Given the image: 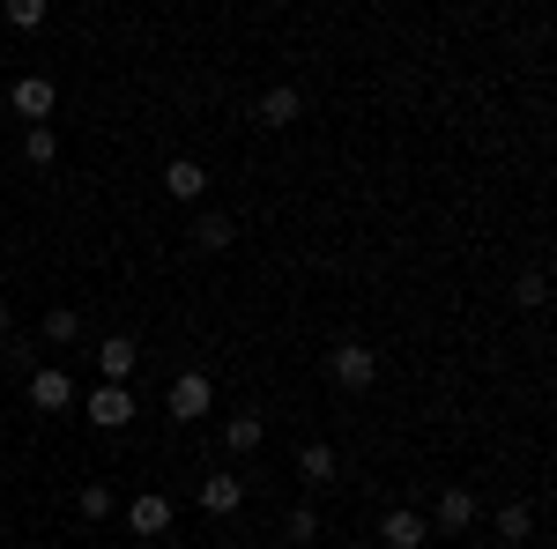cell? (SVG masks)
Instances as JSON below:
<instances>
[{"instance_id":"20","label":"cell","mask_w":557,"mask_h":549,"mask_svg":"<svg viewBox=\"0 0 557 549\" xmlns=\"http://www.w3.org/2000/svg\"><path fill=\"white\" fill-rule=\"evenodd\" d=\"M513 297H520V304H528V312H535V304H543V297H550V283H543V275H535V267H528V275H520V283H513Z\"/></svg>"},{"instance_id":"4","label":"cell","mask_w":557,"mask_h":549,"mask_svg":"<svg viewBox=\"0 0 557 549\" xmlns=\"http://www.w3.org/2000/svg\"><path fill=\"white\" fill-rule=\"evenodd\" d=\"M89 423H97V431H127L134 423L127 386H97V394H89Z\"/></svg>"},{"instance_id":"21","label":"cell","mask_w":557,"mask_h":549,"mask_svg":"<svg viewBox=\"0 0 557 549\" xmlns=\"http://www.w3.org/2000/svg\"><path fill=\"white\" fill-rule=\"evenodd\" d=\"M75 506H83V520H104V512H112V490H104V483H89Z\"/></svg>"},{"instance_id":"10","label":"cell","mask_w":557,"mask_h":549,"mask_svg":"<svg viewBox=\"0 0 557 549\" xmlns=\"http://www.w3.org/2000/svg\"><path fill=\"white\" fill-rule=\"evenodd\" d=\"M298 112H305V97H298V89H290V83H275V89H268V97H260V120H268V127H290Z\"/></svg>"},{"instance_id":"14","label":"cell","mask_w":557,"mask_h":549,"mask_svg":"<svg viewBox=\"0 0 557 549\" xmlns=\"http://www.w3.org/2000/svg\"><path fill=\"white\" fill-rule=\"evenodd\" d=\"M438 527H446V535L475 527V498H469V490H446V498H438Z\"/></svg>"},{"instance_id":"3","label":"cell","mask_w":557,"mask_h":549,"mask_svg":"<svg viewBox=\"0 0 557 549\" xmlns=\"http://www.w3.org/2000/svg\"><path fill=\"white\" fill-rule=\"evenodd\" d=\"M8 97H15V112H23L30 127H45V120H52V104H60V89L45 83V75H23V83L8 89Z\"/></svg>"},{"instance_id":"23","label":"cell","mask_w":557,"mask_h":549,"mask_svg":"<svg viewBox=\"0 0 557 549\" xmlns=\"http://www.w3.org/2000/svg\"><path fill=\"white\" fill-rule=\"evenodd\" d=\"M0 335H8V304H0Z\"/></svg>"},{"instance_id":"1","label":"cell","mask_w":557,"mask_h":549,"mask_svg":"<svg viewBox=\"0 0 557 549\" xmlns=\"http://www.w3.org/2000/svg\"><path fill=\"white\" fill-rule=\"evenodd\" d=\"M327 372H335V386H349V394H364V386L380 379V357H372L364 341H343V349L327 357Z\"/></svg>"},{"instance_id":"8","label":"cell","mask_w":557,"mask_h":549,"mask_svg":"<svg viewBox=\"0 0 557 549\" xmlns=\"http://www.w3.org/2000/svg\"><path fill=\"white\" fill-rule=\"evenodd\" d=\"M201 186H209V171L194 164V157H172V164H164V194H178V201H201Z\"/></svg>"},{"instance_id":"19","label":"cell","mask_w":557,"mask_h":549,"mask_svg":"<svg viewBox=\"0 0 557 549\" xmlns=\"http://www.w3.org/2000/svg\"><path fill=\"white\" fill-rule=\"evenodd\" d=\"M283 535H290V542H312V535H320V512H312V506H290Z\"/></svg>"},{"instance_id":"18","label":"cell","mask_w":557,"mask_h":549,"mask_svg":"<svg viewBox=\"0 0 557 549\" xmlns=\"http://www.w3.org/2000/svg\"><path fill=\"white\" fill-rule=\"evenodd\" d=\"M528 527H535V512H528V506H506V512H498V535H506V549H520V535H528Z\"/></svg>"},{"instance_id":"2","label":"cell","mask_w":557,"mask_h":549,"mask_svg":"<svg viewBox=\"0 0 557 549\" xmlns=\"http://www.w3.org/2000/svg\"><path fill=\"white\" fill-rule=\"evenodd\" d=\"M209 409H215L209 372H178V379H172V416H178V423H201Z\"/></svg>"},{"instance_id":"15","label":"cell","mask_w":557,"mask_h":549,"mask_svg":"<svg viewBox=\"0 0 557 549\" xmlns=\"http://www.w3.org/2000/svg\"><path fill=\"white\" fill-rule=\"evenodd\" d=\"M186 238H194L201 253H223V246H231V215H201V223H194Z\"/></svg>"},{"instance_id":"11","label":"cell","mask_w":557,"mask_h":549,"mask_svg":"<svg viewBox=\"0 0 557 549\" xmlns=\"http://www.w3.org/2000/svg\"><path fill=\"white\" fill-rule=\"evenodd\" d=\"M260 438H268V423H260V409H246V416H231V423H223V446H231V453H253Z\"/></svg>"},{"instance_id":"6","label":"cell","mask_w":557,"mask_h":549,"mask_svg":"<svg viewBox=\"0 0 557 549\" xmlns=\"http://www.w3.org/2000/svg\"><path fill=\"white\" fill-rule=\"evenodd\" d=\"M67 401H75V379H67V372H52V364H45V372H30V409H45V416H52V409H67Z\"/></svg>"},{"instance_id":"16","label":"cell","mask_w":557,"mask_h":549,"mask_svg":"<svg viewBox=\"0 0 557 549\" xmlns=\"http://www.w3.org/2000/svg\"><path fill=\"white\" fill-rule=\"evenodd\" d=\"M23 157H30V164H52V157H60V134H52V127H30V134H23Z\"/></svg>"},{"instance_id":"13","label":"cell","mask_w":557,"mask_h":549,"mask_svg":"<svg viewBox=\"0 0 557 549\" xmlns=\"http://www.w3.org/2000/svg\"><path fill=\"white\" fill-rule=\"evenodd\" d=\"M380 535H386L394 549H424V535H431V527L417 520V512H386V527H380Z\"/></svg>"},{"instance_id":"9","label":"cell","mask_w":557,"mask_h":549,"mask_svg":"<svg viewBox=\"0 0 557 549\" xmlns=\"http://www.w3.org/2000/svg\"><path fill=\"white\" fill-rule=\"evenodd\" d=\"M238 506H246V483H238V475H209V483H201V512L223 520V512H238Z\"/></svg>"},{"instance_id":"7","label":"cell","mask_w":557,"mask_h":549,"mask_svg":"<svg viewBox=\"0 0 557 549\" xmlns=\"http://www.w3.org/2000/svg\"><path fill=\"white\" fill-rule=\"evenodd\" d=\"M127 527H134V535H164V527H172V498H164V490L134 498V506H127Z\"/></svg>"},{"instance_id":"5","label":"cell","mask_w":557,"mask_h":549,"mask_svg":"<svg viewBox=\"0 0 557 549\" xmlns=\"http://www.w3.org/2000/svg\"><path fill=\"white\" fill-rule=\"evenodd\" d=\"M141 364V349H134V335H104L97 341V372H104V386H120Z\"/></svg>"},{"instance_id":"17","label":"cell","mask_w":557,"mask_h":549,"mask_svg":"<svg viewBox=\"0 0 557 549\" xmlns=\"http://www.w3.org/2000/svg\"><path fill=\"white\" fill-rule=\"evenodd\" d=\"M75 335H83V312H75V304L45 312V341H75Z\"/></svg>"},{"instance_id":"12","label":"cell","mask_w":557,"mask_h":549,"mask_svg":"<svg viewBox=\"0 0 557 549\" xmlns=\"http://www.w3.org/2000/svg\"><path fill=\"white\" fill-rule=\"evenodd\" d=\"M298 475H305V483H335V446H327V438L298 446Z\"/></svg>"},{"instance_id":"22","label":"cell","mask_w":557,"mask_h":549,"mask_svg":"<svg viewBox=\"0 0 557 549\" xmlns=\"http://www.w3.org/2000/svg\"><path fill=\"white\" fill-rule=\"evenodd\" d=\"M8 23H15V30H38V23H45V0H15V8H8Z\"/></svg>"}]
</instances>
